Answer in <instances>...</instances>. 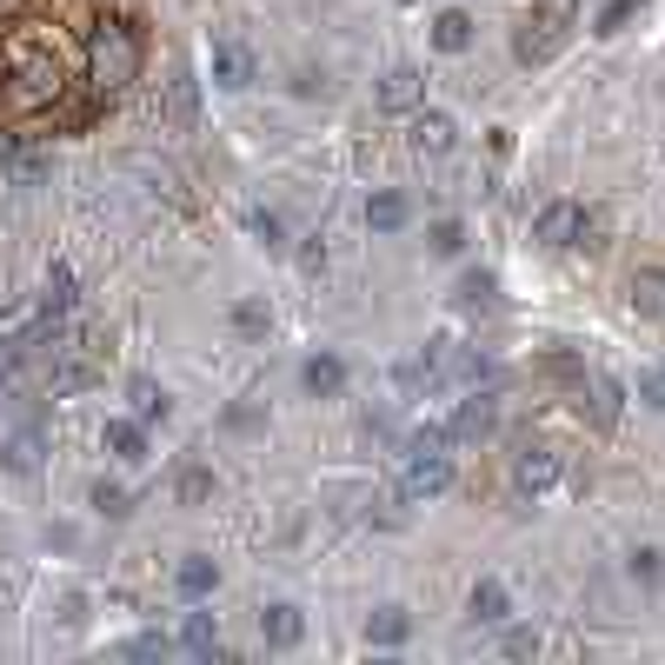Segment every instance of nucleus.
<instances>
[{
    "label": "nucleus",
    "mask_w": 665,
    "mask_h": 665,
    "mask_svg": "<svg viewBox=\"0 0 665 665\" xmlns=\"http://www.w3.org/2000/svg\"><path fill=\"white\" fill-rule=\"evenodd\" d=\"M88 80H94L101 94H120V88H133V80H140V34L127 21L94 27V40H88Z\"/></svg>",
    "instance_id": "obj_1"
},
{
    "label": "nucleus",
    "mask_w": 665,
    "mask_h": 665,
    "mask_svg": "<svg viewBox=\"0 0 665 665\" xmlns=\"http://www.w3.org/2000/svg\"><path fill=\"white\" fill-rule=\"evenodd\" d=\"M572 27H579V0H533V14H526L520 34H513V60H520V67H546V60L565 47Z\"/></svg>",
    "instance_id": "obj_2"
},
{
    "label": "nucleus",
    "mask_w": 665,
    "mask_h": 665,
    "mask_svg": "<svg viewBox=\"0 0 665 665\" xmlns=\"http://www.w3.org/2000/svg\"><path fill=\"white\" fill-rule=\"evenodd\" d=\"M8 67H14V80H8L14 114H40V107L60 101V60H54V54H40V47H14Z\"/></svg>",
    "instance_id": "obj_3"
},
{
    "label": "nucleus",
    "mask_w": 665,
    "mask_h": 665,
    "mask_svg": "<svg viewBox=\"0 0 665 665\" xmlns=\"http://www.w3.org/2000/svg\"><path fill=\"white\" fill-rule=\"evenodd\" d=\"M380 107H386V114H420V107H427V73H420V67H393V73L380 80Z\"/></svg>",
    "instance_id": "obj_4"
},
{
    "label": "nucleus",
    "mask_w": 665,
    "mask_h": 665,
    "mask_svg": "<svg viewBox=\"0 0 665 665\" xmlns=\"http://www.w3.org/2000/svg\"><path fill=\"white\" fill-rule=\"evenodd\" d=\"M254 54H246L240 40H213V88H226V94H246L254 88Z\"/></svg>",
    "instance_id": "obj_5"
},
{
    "label": "nucleus",
    "mask_w": 665,
    "mask_h": 665,
    "mask_svg": "<svg viewBox=\"0 0 665 665\" xmlns=\"http://www.w3.org/2000/svg\"><path fill=\"white\" fill-rule=\"evenodd\" d=\"M492 427H499V399L472 386V399H459V412H453V427H446V433H453V440H486Z\"/></svg>",
    "instance_id": "obj_6"
},
{
    "label": "nucleus",
    "mask_w": 665,
    "mask_h": 665,
    "mask_svg": "<svg viewBox=\"0 0 665 665\" xmlns=\"http://www.w3.org/2000/svg\"><path fill=\"white\" fill-rule=\"evenodd\" d=\"M579 220H586V207L552 200V207L533 220V240H539V246H572V240H579Z\"/></svg>",
    "instance_id": "obj_7"
},
{
    "label": "nucleus",
    "mask_w": 665,
    "mask_h": 665,
    "mask_svg": "<svg viewBox=\"0 0 665 665\" xmlns=\"http://www.w3.org/2000/svg\"><path fill=\"white\" fill-rule=\"evenodd\" d=\"M552 479H559V453H552V446H526V453L513 459V486H520V492H546Z\"/></svg>",
    "instance_id": "obj_8"
},
{
    "label": "nucleus",
    "mask_w": 665,
    "mask_h": 665,
    "mask_svg": "<svg viewBox=\"0 0 665 665\" xmlns=\"http://www.w3.org/2000/svg\"><path fill=\"white\" fill-rule=\"evenodd\" d=\"M260 639H267L273 652H293V645L306 639V612H300V606H267V612H260Z\"/></svg>",
    "instance_id": "obj_9"
},
{
    "label": "nucleus",
    "mask_w": 665,
    "mask_h": 665,
    "mask_svg": "<svg viewBox=\"0 0 665 665\" xmlns=\"http://www.w3.org/2000/svg\"><path fill=\"white\" fill-rule=\"evenodd\" d=\"M453 140H459V127H453V114H433V107H420V114H412V147H420V153H453Z\"/></svg>",
    "instance_id": "obj_10"
},
{
    "label": "nucleus",
    "mask_w": 665,
    "mask_h": 665,
    "mask_svg": "<svg viewBox=\"0 0 665 665\" xmlns=\"http://www.w3.org/2000/svg\"><path fill=\"white\" fill-rule=\"evenodd\" d=\"M626 300H632L639 319H665V267H639L632 287H626Z\"/></svg>",
    "instance_id": "obj_11"
},
{
    "label": "nucleus",
    "mask_w": 665,
    "mask_h": 665,
    "mask_svg": "<svg viewBox=\"0 0 665 665\" xmlns=\"http://www.w3.org/2000/svg\"><path fill=\"white\" fill-rule=\"evenodd\" d=\"M466 612H472V626H506L513 599H506V586H499V579H479L472 599H466Z\"/></svg>",
    "instance_id": "obj_12"
},
{
    "label": "nucleus",
    "mask_w": 665,
    "mask_h": 665,
    "mask_svg": "<svg viewBox=\"0 0 665 665\" xmlns=\"http://www.w3.org/2000/svg\"><path fill=\"white\" fill-rule=\"evenodd\" d=\"M300 386H306L313 399H332V393H340V386H347V366H340V360H332V353H313V360L300 366Z\"/></svg>",
    "instance_id": "obj_13"
},
{
    "label": "nucleus",
    "mask_w": 665,
    "mask_h": 665,
    "mask_svg": "<svg viewBox=\"0 0 665 665\" xmlns=\"http://www.w3.org/2000/svg\"><path fill=\"white\" fill-rule=\"evenodd\" d=\"M433 47H440V54H466V47H472V14H466V8H446V14L433 21Z\"/></svg>",
    "instance_id": "obj_14"
},
{
    "label": "nucleus",
    "mask_w": 665,
    "mask_h": 665,
    "mask_svg": "<svg viewBox=\"0 0 665 665\" xmlns=\"http://www.w3.org/2000/svg\"><path fill=\"white\" fill-rule=\"evenodd\" d=\"M406 213H412V207H406V194H393V187H380V194L366 200V226H373V233H399Z\"/></svg>",
    "instance_id": "obj_15"
},
{
    "label": "nucleus",
    "mask_w": 665,
    "mask_h": 665,
    "mask_svg": "<svg viewBox=\"0 0 665 665\" xmlns=\"http://www.w3.org/2000/svg\"><path fill=\"white\" fill-rule=\"evenodd\" d=\"M366 639H373V645H406V639H412V612H406V606H380V612L366 619Z\"/></svg>",
    "instance_id": "obj_16"
},
{
    "label": "nucleus",
    "mask_w": 665,
    "mask_h": 665,
    "mask_svg": "<svg viewBox=\"0 0 665 665\" xmlns=\"http://www.w3.org/2000/svg\"><path fill=\"white\" fill-rule=\"evenodd\" d=\"M0 459H8V472H21V479H27V472H40V433H34V427H21L8 446H0Z\"/></svg>",
    "instance_id": "obj_17"
},
{
    "label": "nucleus",
    "mask_w": 665,
    "mask_h": 665,
    "mask_svg": "<svg viewBox=\"0 0 665 665\" xmlns=\"http://www.w3.org/2000/svg\"><path fill=\"white\" fill-rule=\"evenodd\" d=\"M127 399H133V420H140V427H153V420H166V412H174V399H166L153 380H133Z\"/></svg>",
    "instance_id": "obj_18"
},
{
    "label": "nucleus",
    "mask_w": 665,
    "mask_h": 665,
    "mask_svg": "<svg viewBox=\"0 0 665 665\" xmlns=\"http://www.w3.org/2000/svg\"><path fill=\"white\" fill-rule=\"evenodd\" d=\"M107 453L114 459H147V433H140V420H107Z\"/></svg>",
    "instance_id": "obj_19"
},
{
    "label": "nucleus",
    "mask_w": 665,
    "mask_h": 665,
    "mask_svg": "<svg viewBox=\"0 0 665 665\" xmlns=\"http://www.w3.org/2000/svg\"><path fill=\"white\" fill-rule=\"evenodd\" d=\"M180 645H187V652H200V658H207V652H220V619H213V612H187Z\"/></svg>",
    "instance_id": "obj_20"
},
{
    "label": "nucleus",
    "mask_w": 665,
    "mask_h": 665,
    "mask_svg": "<svg viewBox=\"0 0 665 665\" xmlns=\"http://www.w3.org/2000/svg\"><path fill=\"white\" fill-rule=\"evenodd\" d=\"M88 386H94V366H88V360H60V366L47 373V393H54V399H67V393H88Z\"/></svg>",
    "instance_id": "obj_21"
},
{
    "label": "nucleus",
    "mask_w": 665,
    "mask_h": 665,
    "mask_svg": "<svg viewBox=\"0 0 665 665\" xmlns=\"http://www.w3.org/2000/svg\"><path fill=\"white\" fill-rule=\"evenodd\" d=\"M619 399H626V393H619V380H612V373H593V420H599L606 433L619 427Z\"/></svg>",
    "instance_id": "obj_22"
},
{
    "label": "nucleus",
    "mask_w": 665,
    "mask_h": 665,
    "mask_svg": "<svg viewBox=\"0 0 665 665\" xmlns=\"http://www.w3.org/2000/svg\"><path fill=\"white\" fill-rule=\"evenodd\" d=\"M267 326H273L267 300H240L233 306V332H240V340H267Z\"/></svg>",
    "instance_id": "obj_23"
},
{
    "label": "nucleus",
    "mask_w": 665,
    "mask_h": 665,
    "mask_svg": "<svg viewBox=\"0 0 665 665\" xmlns=\"http://www.w3.org/2000/svg\"><path fill=\"white\" fill-rule=\"evenodd\" d=\"M213 586H220V565H213V559H187V565H180V593H187V599H207Z\"/></svg>",
    "instance_id": "obj_24"
},
{
    "label": "nucleus",
    "mask_w": 665,
    "mask_h": 665,
    "mask_svg": "<svg viewBox=\"0 0 665 665\" xmlns=\"http://www.w3.org/2000/svg\"><path fill=\"white\" fill-rule=\"evenodd\" d=\"M40 306H47V319L73 313V267H54V273H47V293H40Z\"/></svg>",
    "instance_id": "obj_25"
},
{
    "label": "nucleus",
    "mask_w": 665,
    "mask_h": 665,
    "mask_svg": "<svg viewBox=\"0 0 665 665\" xmlns=\"http://www.w3.org/2000/svg\"><path fill=\"white\" fill-rule=\"evenodd\" d=\"M207 499H213V472L207 466H187L180 472V506H207Z\"/></svg>",
    "instance_id": "obj_26"
},
{
    "label": "nucleus",
    "mask_w": 665,
    "mask_h": 665,
    "mask_svg": "<svg viewBox=\"0 0 665 665\" xmlns=\"http://www.w3.org/2000/svg\"><path fill=\"white\" fill-rule=\"evenodd\" d=\"M632 579H639V586H665V552L658 546H639L632 552Z\"/></svg>",
    "instance_id": "obj_27"
},
{
    "label": "nucleus",
    "mask_w": 665,
    "mask_h": 665,
    "mask_svg": "<svg viewBox=\"0 0 665 665\" xmlns=\"http://www.w3.org/2000/svg\"><path fill=\"white\" fill-rule=\"evenodd\" d=\"M499 300V280L492 273H466L459 280V306H492Z\"/></svg>",
    "instance_id": "obj_28"
},
{
    "label": "nucleus",
    "mask_w": 665,
    "mask_h": 665,
    "mask_svg": "<svg viewBox=\"0 0 665 665\" xmlns=\"http://www.w3.org/2000/svg\"><path fill=\"white\" fill-rule=\"evenodd\" d=\"M539 645H546V639H539L533 626H513L506 639H499V652H506V658H539Z\"/></svg>",
    "instance_id": "obj_29"
},
{
    "label": "nucleus",
    "mask_w": 665,
    "mask_h": 665,
    "mask_svg": "<svg viewBox=\"0 0 665 665\" xmlns=\"http://www.w3.org/2000/svg\"><path fill=\"white\" fill-rule=\"evenodd\" d=\"M639 8H645V0H606V14H599V27H593V34H606V40H612V34H619Z\"/></svg>",
    "instance_id": "obj_30"
},
{
    "label": "nucleus",
    "mask_w": 665,
    "mask_h": 665,
    "mask_svg": "<svg viewBox=\"0 0 665 665\" xmlns=\"http://www.w3.org/2000/svg\"><path fill=\"white\" fill-rule=\"evenodd\" d=\"M427 240H433V254H446V260H453L459 246H466V226H459V220H433V233H427Z\"/></svg>",
    "instance_id": "obj_31"
},
{
    "label": "nucleus",
    "mask_w": 665,
    "mask_h": 665,
    "mask_svg": "<svg viewBox=\"0 0 665 665\" xmlns=\"http://www.w3.org/2000/svg\"><path fill=\"white\" fill-rule=\"evenodd\" d=\"M94 513H107V520H127V492H120L114 479H101V486H94Z\"/></svg>",
    "instance_id": "obj_32"
},
{
    "label": "nucleus",
    "mask_w": 665,
    "mask_h": 665,
    "mask_svg": "<svg viewBox=\"0 0 665 665\" xmlns=\"http://www.w3.org/2000/svg\"><path fill=\"white\" fill-rule=\"evenodd\" d=\"M639 399H645L652 412H665V366H645V373H639Z\"/></svg>",
    "instance_id": "obj_33"
},
{
    "label": "nucleus",
    "mask_w": 665,
    "mask_h": 665,
    "mask_svg": "<svg viewBox=\"0 0 665 665\" xmlns=\"http://www.w3.org/2000/svg\"><path fill=\"white\" fill-rule=\"evenodd\" d=\"M246 226H254L267 246H287V226H280V213H246Z\"/></svg>",
    "instance_id": "obj_34"
},
{
    "label": "nucleus",
    "mask_w": 665,
    "mask_h": 665,
    "mask_svg": "<svg viewBox=\"0 0 665 665\" xmlns=\"http://www.w3.org/2000/svg\"><path fill=\"white\" fill-rule=\"evenodd\" d=\"M166 107H174V120H180V127L194 120V80H187V73L174 80V101H166Z\"/></svg>",
    "instance_id": "obj_35"
},
{
    "label": "nucleus",
    "mask_w": 665,
    "mask_h": 665,
    "mask_svg": "<svg viewBox=\"0 0 665 665\" xmlns=\"http://www.w3.org/2000/svg\"><path fill=\"white\" fill-rule=\"evenodd\" d=\"M21 353H27L21 340H0V386H8V380L21 373Z\"/></svg>",
    "instance_id": "obj_36"
},
{
    "label": "nucleus",
    "mask_w": 665,
    "mask_h": 665,
    "mask_svg": "<svg viewBox=\"0 0 665 665\" xmlns=\"http://www.w3.org/2000/svg\"><path fill=\"white\" fill-rule=\"evenodd\" d=\"M166 652V632H140L133 645H127V658H160Z\"/></svg>",
    "instance_id": "obj_37"
},
{
    "label": "nucleus",
    "mask_w": 665,
    "mask_h": 665,
    "mask_svg": "<svg viewBox=\"0 0 665 665\" xmlns=\"http://www.w3.org/2000/svg\"><path fill=\"white\" fill-rule=\"evenodd\" d=\"M8 153H14V140H8V133H0V166H8Z\"/></svg>",
    "instance_id": "obj_38"
},
{
    "label": "nucleus",
    "mask_w": 665,
    "mask_h": 665,
    "mask_svg": "<svg viewBox=\"0 0 665 665\" xmlns=\"http://www.w3.org/2000/svg\"><path fill=\"white\" fill-rule=\"evenodd\" d=\"M0 313H14V293H0Z\"/></svg>",
    "instance_id": "obj_39"
},
{
    "label": "nucleus",
    "mask_w": 665,
    "mask_h": 665,
    "mask_svg": "<svg viewBox=\"0 0 665 665\" xmlns=\"http://www.w3.org/2000/svg\"><path fill=\"white\" fill-rule=\"evenodd\" d=\"M399 8H406V0H399Z\"/></svg>",
    "instance_id": "obj_40"
}]
</instances>
